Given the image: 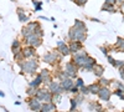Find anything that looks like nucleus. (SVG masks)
I'll use <instances>...</instances> for the list:
<instances>
[{"instance_id":"nucleus-41","label":"nucleus","mask_w":124,"mask_h":112,"mask_svg":"<svg viewBox=\"0 0 124 112\" xmlns=\"http://www.w3.org/2000/svg\"><path fill=\"white\" fill-rule=\"evenodd\" d=\"M10 1H14V0H10Z\"/></svg>"},{"instance_id":"nucleus-27","label":"nucleus","mask_w":124,"mask_h":112,"mask_svg":"<svg viewBox=\"0 0 124 112\" xmlns=\"http://www.w3.org/2000/svg\"><path fill=\"white\" fill-rule=\"evenodd\" d=\"M76 86H77V87H82V86H83V80H82V78H77Z\"/></svg>"},{"instance_id":"nucleus-38","label":"nucleus","mask_w":124,"mask_h":112,"mask_svg":"<svg viewBox=\"0 0 124 112\" xmlns=\"http://www.w3.org/2000/svg\"><path fill=\"white\" fill-rule=\"evenodd\" d=\"M5 96V94L3 92V91H0V97H4Z\"/></svg>"},{"instance_id":"nucleus-1","label":"nucleus","mask_w":124,"mask_h":112,"mask_svg":"<svg viewBox=\"0 0 124 112\" xmlns=\"http://www.w3.org/2000/svg\"><path fill=\"white\" fill-rule=\"evenodd\" d=\"M68 36L72 41H85L86 40V31H82V30L73 26L71 29V31L68 33Z\"/></svg>"},{"instance_id":"nucleus-25","label":"nucleus","mask_w":124,"mask_h":112,"mask_svg":"<svg viewBox=\"0 0 124 112\" xmlns=\"http://www.w3.org/2000/svg\"><path fill=\"white\" fill-rule=\"evenodd\" d=\"M81 92H82V95H87V94L89 92V88H88V87H85V86H82V87H81Z\"/></svg>"},{"instance_id":"nucleus-9","label":"nucleus","mask_w":124,"mask_h":112,"mask_svg":"<svg viewBox=\"0 0 124 112\" xmlns=\"http://www.w3.org/2000/svg\"><path fill=\"white\" fill-rule=\"evenodd\" d=\"M57 46L60 47V52H61L62 55H68V54L71 52L70 46L65 45V44H63V41H58V43H57Z\"/></svg>"},{"instance_id":"nucleus-16","label":"nucleus","mask_w":124,"mask_h":112,"mask_svg":"<svg viewBox=\"0 0 124 112\" xmlns=\"http://www.w3.org/2000/svg\"><path fill=\"white\" fill-rule=\"evenodd\" d=\"M116 47L118 49V52H119V51H120V52H123V51H124V39L119 37V39L117 40V44H116Z\"/></svg>"},{"instance_id":"nucleus-14","label":"nucleus","mask_w":124,"mask_h":112,"mask_svg":"<svg viewBox=\"0 0 124 112\" xmlns=\"http://www.w3.org/2000/svg\"><path fill=\"white\" fill-rule=\"evenodd\" d=\"M44 82V78H42V76H37L34 81H32V82H30V87H32V88H35V87H37L40 84H42Z\"/></svg>"},{"instance_id":"nucleus-21","label":"nucleus","mask_w":124,"mask_h":112,"mask_svg":"<svg viewBox=\"0 0 124 112\" xmlns=\"http://www.w3.org/2000/svg\"><path fill=\"white\" fill-rule=\"evenodd\" d=\"M11 49H13V52L14 54H16V52L20 51V41H19V40H15L13 46H11Z\"/></svg>"},{"instance_id":"nucleus-17","label":"nucleus","mask_w":124,"mask_h":112,"mask_svg":"<svg viewBox=\"0 0 124 112\" xmlns=\"http://www.w3.org/2000/svg\"><path fill=\"white\" fill-rule=\"evenodd\" d=\"M41 76H42V78H44V82H46V84H48L50 82V72L47 70H42L41 71Z\"/></svg>"},{"instance_id":"nucleus-5","label":"nucleus","mask_w":124,"mask_h":112,"mask_svg":"<svg viewBox=\"0 0 124 112\" xmlns=\"http://www.w3.org/2000/svg\"><path fill=\"white\" fill-rule=\"evenodd\" d=\"M48 87H50V91H51L52 94H61L62 90H63V87L61 86V84H60V82H56V81L51 82V84L48 85Z\"/></svg>"},{"instance_id":"nucleus-37","label":"nucleus","mask_w":124,"mask_h":112,"mask_svg":"<svg viewBox=\"0 0 124 112\" xmlns=\"http://www.w3.org/2000/svg\"><path fill=\"white\" fill-rule=\"evenodd\" d=\"M39 10H41V4L40 5H36V11H39Z\"/></svg>"},{"instance_id":"nucleus-15","label":"nucleus","mask_w":124,"mask_h":112,"mask_svg":"<svg viewBox=\"0 0 124 112\" xmlns=\"http://www.w3.org/2000/svg\"><path fill=\"white\" fill-rule=\"evenodd\" d=\"M88 88H89L91 94H98L99 90H101V86H99V84H92V85L88 86Z\"/></svg>"},{"instance_id":"nucleus-6","label":"nucleus","mask_w":124,"mask_h":112,"mask_svg":"<svg viewBox=\"0 0 124 112\" xmlns=\"http://www.w3.org/2000/svg\"><path fill=\"white\" fill-rule=\"evenodd\" d=\"M77 72V67L73 64H67L66 65V74L68 77H75Z\"/></svg>"},{"instance_id":"nucleus-24","label":"nucleus","mask_w":124,"mask_h":112,"mask_svg":"<svg viewBox=\"0 0 124 112\" xmlns=\"http://www.w3.org/2000/svg\"><path fill=\"white\" fill-rule=\"evenodd\" d=\"M114 66H116L117 69H124V61H122V60H120V61H119V60L117 61V60H116Z\"/></svg>"},{"instance_id":"nucleus-30","label":"nucleus","mask_w":124,"mask_h":112,"mask_svg":"<svg viewBox=\"0 0 124 112\" xmlns=\"http://www.w3.org/2000/svg\"><path fill=\"white\" fill-rule=\"evenodd\" d=\"M101 84H102V85H104V86H107V85L109 84V81L106 80V78H102V80H101Z\"/></svg>"},{"instance_id":"nucleus-23","label":"nucleus","mask_w":124,"mask_h":112,"mask_svg":"<svg viewBox=\"0 0 124 112\" xmlns=\"http://www.w3.org/2000/svg\"><path fill=\"white\" fill-rule=\"evenodd\" d=\"M112 5H113V4H108V3H106V4H104V6L102 8V10H103V11L108 10V11H110V13H114L116 10H114V8H113Z\"/></svg>"},{"instance_id":"nucleus-34","label":"nucleus","mask_w":124,"mask_h":112,"mask_svg":"<svg viewBox=\"0 0 124 112\" xmlns=\"http://www.w3.org/2000/svg\"><path fill=\"white\" fill-rule=\"evenodd\" d=\"M119 72H120V76H122V78L124 80V69H119Z\"/></svg>"},{"instance_id":"nucleus-22","label":"nucleus","mask_w":124,"mask_h":112,"mask_svg":"<svg viewBox=\"0 0 124 112\" xmlns=\"http://www.w3.org/2000/svg\"><path fill=\"white\" fill-rule=\"evenodd\" d=\"M103 69L102 66H96V69H93V71H94V75L97 76V77H101L102 75H103Z\"/></svg>"},{"instance_id":"nucleus-29","label":"nucleus","mask_w":124,"mask_h":112,"mask_svg":"<svg viewBox=\"0 0 124 112\" xmlns=\"http://www.w3.org/2000/svg\"><path fill=\"white\" fill-rule=\"evenodd\" d=\"M75 1H76V4H78V5H85L87 0H75Z\"/></svg>"},{"instance_id":"nucleus-7","label":"nucleus","mask_w":124,"mask_h":112,"mask_svg":"<svg viewBox=\"0 0 124 112\" xmlns=\"http://www.w3.org/2000/svg\"><path fill=\"white\" fill-rule=\"evenodd\" d=\"M61 86L63 87V90H66V91H71V88L73 87V81L71 80V77H67V78L61 81Z\"/></svg>"},{"instance_id":"nucleus-26","label":"nucleus","mask_w":124,"mask_h":112,"mask_svg":"<svg viewBox=\"0 0 124 112\" xmlns=\"http://www.w3.org/2000/svg\"><path fill=\"white\" fill-rule=\"evenodd\" d=\"M71 111H75L76 106H77V102H76V100H71Z\"/></svg>"},{"instance_id":"nucleus-13","label":"nucleus","mask_w":124,"mask_h":112,"mask_svg":"<svg viewBox=\"0 0 124 112\" xmlns=\"http://www.w3.org/2000/svg\"><path fill=\"white\" fill-rule=\"evenodd\" d=\"M81 49V41H72L70 44V50L72 52H77Z\"/></svg>"},{"instance_id":"nucleus-10","label":"nucleus","mask_w":124,"mask_h":112,"mask_svg":"<svg viewBox=\"0 0 124 112\" xmlns=\"http://www.w3.org/2000/svg\"><path fill=\"white\" fill-rule=\"evenodd\" d=\"M57 60V55L56 54H54V52H50V54H46L45 56H44V61H45V62H51V64H52V62H55V61Z\"/></svg>"},{"instance_id":"nucleus-18","label":"nucleus","mask_w":124,"mask_h":112,"mask_svg":"<svg viewBox=\"0 0 124 112\" xmlns=\"http://www.w3.org/2000/svg\"><path fill=\"white\" fill-rule=\"evenodd\" d=\"M17 14H19V20H20V21H27V20H29L27 15L24 14V11L21 9H17Z\"/></svg>"},{"instance_id":"nucleus-2","label":"nucleus","mask_w":124,"mask_h":112,"mask_svg":"<svg viewBox=\"0 0 124 112\" xmlns=\"http://www.w3.org/2000/svg\"><path fill=\"white\" fill-rule=\"evenodd\" d=\"M21 67L25 72L27 74H32L34 71L37 69V61L34 60V59H29L27 61H25L24 64H21Z\"/></svg>"},{"instance_id":"nucleus-12","label":"nucleus","mask_w":124,"mask_h":112,"mask_svg":"<svg viewBox=\"0 0 124 112\" xmlns=\"http://www.w3.org/2000/svg\"><path fill=\"white\" fill-rule=\"evenodd\" d=\"M23 55L25 56V57H27V59H30V57H32L34 55H35V49H34V46H30V47H26L24 51H23Z\"/></svg>"},{"instance_id":"nucleus-35","label":"nucleus","mask_w":124,"mask_h":112,"mask_svg":"<svg viewBox=\"0 0 124 112\" xmlns=\"http://www.w3.org/2000/svg\"><path fill=\"white\" fill-rule=\"evenodd\" d=\"M101 50L103 51V54H104V55H107V54H108V51H107V49H106V47H101Z\"/></svg>"},{"instance_id":"nucleus-39","label":"nucleus","mask_w":124,"mask_h":112,"mask_svg":"<svg viewBox=\"0 0 124 112\" xmlns=\"http://www.w3.org/2000/svg\"><path fill=\"white\" fill-rule=\"evenodd\" d=\"M91 20H92V21H96V23H98V21H99L98 19H94V17H93V19H91Z\"/></svg>"},{"instance_id":"nucleus-31","label":"nucleus","mask_w":124,"mask_h":112,"mask_svg":"<svg viewBox=\"0 0 124 112\" xmlns=\"http://www.w3.org/2000/svg\"><path fill=\"white\" fill-rule=\"evenodd\" d=\"M108 61H109V62H110V64H112L113 66H114V64H116V60L113 59L112 56H108Z\"/></svg>"},{"instance_id":"nucleus-4","label":"nucleus","mask_w":124,"mask_h":112,"mask_svg":"<svg viewBox=\"0 0 124 112\" xmlns=\"http://www.w3.org/2000/svg\"><path fill=\"white\" fill-rule=\"evenodd\" d=\"M98 96H99V98H101L102 101H108L109 97H110V91L108 90V87L104 86V87H102V88L99 90Z\"/></svg>"},{"instance_id":"nucleus-32","label":"nucleus","mask_w":124,"mask_h":112,"mask_svg":"<svg viewBox=\"0 0 124 112\" xmlns=\"http://www.w3.org/2000/svg\"><path fill=\"white\" fill-rule=\"evenodd\" d=\"M117 87H118L119 90L124 91V85H123V84H120V82H117Z\"/></svg>"},{"instance_id":"nucleus-11","label":"nucleus","mask_w":124,"mask_h":112,"mask_svg":"<svg viewBox=\"0 0 124 112\" xmlns=\"http://www.w3.org/2000/svg\"><path fill=\"white\" fill-rule=\"evenodd\" d=\"M56 110V106L52 103V101L51 102H45L42 106H41V111H44V112H46V111H55Z\"/></svg>"},{"instance_id":"nucleus-19","label":"nucleus","mask_w":124,"mask_h":112,"mask_svg":"<svg viewBox=\"0 0 124 112\" xmlns=\"http://www.w3.org/2000/svg\"><path fill=\"white\" fill-rule=\"evenodd\" d=\"M75 27H77V29L82 30V31H87L86 25H85L83 23H82V21H79V20H76V23H75Z\"/></svg>"},{"instance_id":"nucleus-36","label":"nucleus","mask_w":124,"mask_h":112,"mask_svg":"<svg viewBox=\"0 0 124 112\" xmlns=\"http://www.w3.org/2000/svg\"><path fill=\"white\" fill-rule=\"evenodd\" d=\"M106 3H108V4H114L116 0H106Z\"/></svg>"},{"instance_id":"nucleus-33","label":"nucleus","mask_w":124,"mask_h":112,"mask_svg":"<svg viewBox=\"0 0 124 112\" xmlns=\"http://www.w3.org/2000/svg\"><path fill=\"white\" fill-rule=\"evenodd\" d=\"M71 92L77 94V92H78V87H77V86H76V87H72V88H71Z\"/></svg>"},{"instance_id":"nucleus-20","label":"nucleus","mask_w":124,"mask_h":112,"mask_svg":"<svg viewBox=\"0 0 124 112\" xmlns=\"http://www.w3.org/2000/svg\"><path fill=\"white\" fill-rule=\"evenodd\" d=\"M31 34H34V31H32V30H31L29 26H25L24 29H23V36L26 39L27 36H30Z\"/></svg>"},{"instance_id":"nucleus-40","label":"nucleus","mask_w":124,"mask_h":112,"mask_svg":"<svg viewBox=\"0 0 124 112\" xmlns=\"http://www.w3.org/2000/svg\"><path fill=\"white\" fill-rule=\"evenodd\" d=\"M116 1H124V0H116Z\"/></svg>"},{"instance_id":"nucleus-3","label":"nucleus","mask_w":124,"mask_h":112,"mask_svg":"<svg viewBox=\"0 0 124 112\" xmlns=\"http://www.w3.org/2000/svg\"><path fill=\"white\" fill-rule=\"evenodd\" d=\"M26 43H27V45H30V46L37 47V46L41 45V40H40L39 35H36V34H31L30 36L26 37Z\"/></svg>"},{"instance_id":"nucleus-28","label":"nucleus","mask_w":124,"mask_h":112,"mask_svg":"<svg viewBox=\"0 0 124 112\" xmlns=\"http://www.w3.org/2000/svg\"><path fill=\"white\" fill-rule=\"evenodd\" d=\"M76 102H77V105H81L82 102H83V96H77Z\"/></svg>"},{"instance_id":"nucleus-42","label":"nucleus","mask_w":124,"mask_h":112,"mask_svg":"<svg viewBox=\"0 0 124 112\" xmlns=\"http://www.w3.org/2000/svg\"><path fill=\"white\" fill-rule=\"evenodd\" d=\"M123 6H124V4H123Z\"/></svg>"},{"instance_id":"nucleus-8","label":"nucleus","mask_w":124,"mask_h":112,"mask_svg":"<svg viewBox=\"0 0 124 112\" xmlns=\"http://www.w3.org/2000/svg\"><path fill=\"white\" fill-rule=\"evenodd\" d=\"M41 105L40 103V100L36 97V98H34V100H31L30 102H29V107L32 110V111H39V110H41Z\"/></svg>"}]
</instances>
